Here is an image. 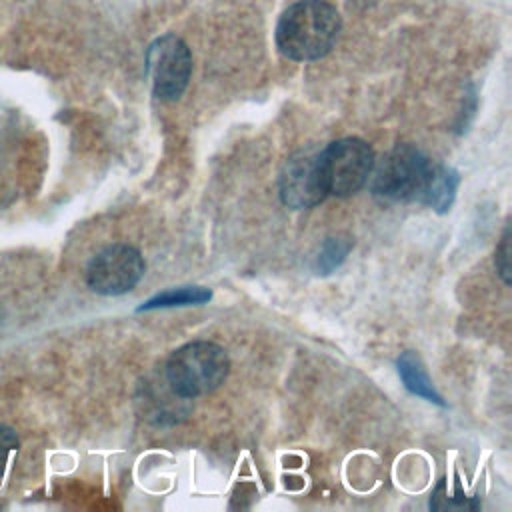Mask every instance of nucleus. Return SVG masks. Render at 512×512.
Instances as JSON below:
<instances>
[{
  "label": "nucleus",
  "mask_w": 512,
  "mask_h": 512,
  "mask_svg": "<svg viewBox=\"0 0 512 512\" xmlns=\"http://www.w3.org/2000/svg\"><path fill=\"white\" fill-rule=\"evenodd\" d=\"M372 172L370 190L382 202H420L440 214L450 210L460 182L452 168L432 162L412 144L394 146Z\"/></svg>",
  "instance_id": "f257e3e1"
},
{
  "label": "nucleus",
  "mask_w": 512,
  "mask_h": 512,
  "mask_svg": "<svg viewBox=\"0 0 512 512\" xmlns=\"http://www.w3.org/2000/svg\"><path fill=\"white\" fill-rule=\"evenodd\" d=\"M340 32L336 8L324 0H300L284 10L276 26L278 50L296 62L326 56Z\"/></svg>",
  "instance_id": "f03ea898"
},
{
  "label": "nucleus",
  "mask_w": 512,
  "mask_h": 512,
  "mask_svg": "<svg viewBox=\"0 0 512 512\" xmlns=\"http://www.w3.org/2000/svg\"><path fill=\"white\" fill-rule=\"evenodd\" d=\"M230 360L222 346L196 340L174 350L166 362V380L180 398H198L216 390L228 376Z\"/></svg>",
  "instance_id": "7ed1b4c3"
},
{
  "label": "nucleus",
  "mask_w": 512,
  "mask_h": 512,
  "mask_svg": "<svg viewBox=\"0 0 512 512\" xmlns=\"http://www.w3.org/2000/svg\"><path fill=\"white\" fill-rule=\"evenodd\" d=\"M328 194L346 198L356 194L374 170V152L360 138H340L318 152Z\"/></svg>",
  "instance_id": "20e7f679"
},
{
  "label": "nucleus",
  "mask_w": 512,
  "mask_h": 512,
  "mask_svg": "<svg viewBox=\"0 0 512 512\" xmlns=\"http://www.w3.org/2000/svg\"><path fill=\"white\" fill-rule=\"evenodd\" d=\"M146 70L156 98H180L192 72V56L188 46L174 34L156 38L146 52Z\"/></svg>",
  "instance_id": "39448f33"
},
{
  "label": "nucleus",
  "mask_w": 512,
  "mask_h": 512,
  "mask_svg": "<svg viewBox=\"0 0 512 512\" xmlns=\"http://www.w3.org/2000/svg\"><path fill=\"white\" fill-rule=\"evenodd\" d=\"M144 268V260L136 248L128 244H112L90 260L86 282L96 294L118 296L140 282Z\"/></svg>",
  "instance_id": "423d86ee"
},
{
  "label": "nucleus",
  "mask_w": 512,
  "mask_h": 512,
  "mask_svg": "<svg viewBox=\"0 0 512 512\" xmlns=\"http://www.w3.org/2000/svg\"><path fill=\"white\" fill-rule=\"evenodd\" d=\"M280 200L292 210H306L328 196L318 154H296L280 172Z\"/></svg>",
  "instance_id": "0eeeda50"
},
{
  "label": "nucleus",
  "mask_w": 512,
  "mask_h": 512,
  "mask_svg": "<svg viewBox=\"0 0 512 512\" xmlns=\"http://www.w3.org/2000/svg\"><path fill=\"white\" fill-rule=\"evenodd\" d=\"M396 366H398V374H400L408 392H412V394H416V396H420L428 402L444 406V400L436 392V388H434V384H432V380H430V376H428V372H426L418 354H414L410 350L402 352Z\"/></svg>",
  "instance_id": "6e6552de"
},
{
  "label": "nucleus",
  "mask_w": 512,
  "mask_h": 512,
  "mask_svg": "<svg viewBox=\"0 0 512 512\" xmlns=\"http://www.w3.org/2000/svg\"><path fill=\"white\" fill-rule=\"evenodd\" d=\"M212 298V292L202 286H182L164 290L150 300H146L138 310H156V308H174V306H190V304H204Z\"/></svg>",
  "instance_id": "1a4fd4ad"
},
{
  "label": "nucleus",
  "mask_w": 512,
  "mask_h": 512,
  "mask_svg": "<svg viewBox=\"0 0 512 512\" xmlns=\"http://www.w3.org/2000/svg\"><path fill=\"white\" fill-rule=\"evenodd\" d=\"M350 248H352V240L348 236H328L322 242V248H320V252L316 256L314 270L318 274L334 272L346 260Z\"/></svg>",
  "instance_id": "9d476101"
},
{
  "label": "nucleus",
  "mask_w": 512,
  "mask_h": 512,
  "mask_svg": "<svg viewBox=\"0 0 512 512\" xmlns=\"http://www.w3.org/2000/svg\"><path fill=\"white\" fill-rule=\"evenodd\" d=\"M494 264H496V270L500 274V278L510 284V228L506 226L504 228V234L500 238V244L496 248V254H494Z\"/></svg>",
  "instance_id": "9b49d317"
},
{
  "label": "nucleus",
  "mask_w": 512,
  "mask_h": 512,
  "mask_svg": "<svg viewBox=\"0 0 512 512\" xmlns=\"http://www.w3.org/2000/svg\"><path fill=\"white\" fill-rule=\"evenodd\" d=\"M18 448V438L12 428L0 424V466H4L8 454Z\"/></svg>",
  "instance_id": "f8f14e48"
}]
</instances>
